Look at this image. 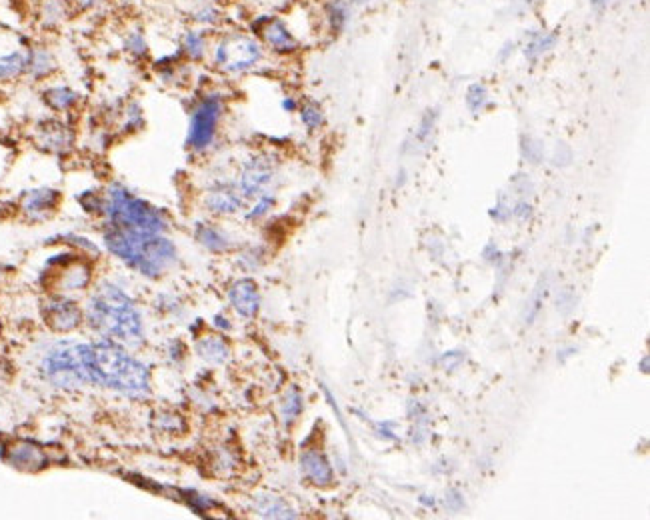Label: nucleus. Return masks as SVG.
<instances>
[{
    "label": "nucleus",
    "mask_w": 650,
    "mask_h": 520,
    "mask_svg": "<svg viewBox=\"0 0 650 520\" xmlns=\"http://www.w3.org/2000/svg\"><path fill=\"white\" fill-rule=\"evenodd\" d=\"M80 356L89 375V382L133 397H140L150 390V375L146 366L123 350L118 344L111 341L80 344Z\"/></svg>",
    "instance_id": "f257e3e1"
},
{
    "label": "nucleus",
    "mask_w": 650,
    "mask_h": 520,
    "mask_svg": "<svg viewBox=\"0 0 650 520\" xmlns=\"http://www.w3.org/2000/svg\"><path fill=\"white\" fill-rule=\"evenodd\" d=\"M106 248L121 260L135 266L145 277H160L176 262V246L162 234H145L111 226L104 233Z\"/></svg>",
    "instance_id": "f03ea898"
},
{
    "label": "nucleus",
    "mask_w": 650,
    "mask_h": 520,
    "mask_svg": "<svg viewBox=\"0 0 650 520\" xmlns=\"http://www.w3.org/2000/svg\"><path fill=\"white\" fill-rule=\"evenodd\" d=\"M89 321L94 328L123 343H142V321L135 302L114 284H104L94 292L89 302Z\"/></svg>",
    "instance_id": "7ed1b4c3"
},
{
    "label": "nucleus",
    "mask_w": 650,
    "mask_h": 520,
    "mask_svg": "<svg viewBox=\"0 0 650 520\" xmlns=\"http://www.w3.org/2000/svg\"><path fill=\"white\" fill-rule=\"evenodd\" d=\"M102 214L111 226L145 234H162L169 228L164 212L136 197L121 182H113L102 194Z\"/></svg>",
    "instance_id": "20e7f679"
},
{
    "label": "nucleus",
    "mask_w": 650,
    "mask_h": 520,
    "mask_svg": "<svg viewBox=\"0 0 650 520\" xmlns=\"http://www.w3.org/2000/svg\"><path fill=\"white\" fill-rule=\"evenodd\" d=\"M264 58V46L254 34L226 33L213 46L214 67L228 74H242L258 67Z\"/></svg>",
    "instance_id": "39448f33"
},
{
    "label": "nucleus",
    "mask_w": 650,
    "mask_h": 520,
    "mask_svg": "<svg viewBox=\"0 0 650 520\" xmlns=\"http://www.w3.org/2000/svg\"><path fill=\"white\" fill-rule=\"evenodd\" d=\"M223 111H225V102L220 99V94H206L192 109L189 134H186V146L191 150L202 153L214 143Z\"/></svg>",
    "instance_id": "423d86ee"
},
{
    "label": "nucleus",
    "mask_w": 650,
    "mask_h": 520,
    "mask_svg": "<svg viewBox=\"0 0 650 520\" xmlns=\"http://www.w3.org/2000/svg\"><path fill=\"white\" fill-rule=\"evenodd\" d=\"M45 375L55 387H77L89 382V375L82 365L80 344H60L45 358Z\"/></svg>",
    "instance_id": "0eeeda50"
},
{
    "label": "nucleus",
    "mask_w": 650,
    "mask_h": 520,
    "mask_svg": "<svg viewBox=\"0 0 650 520\" xmlns=\"http://www.w3.org/2000/svg\"><path fill=\"white\" fill-rule=\"evenodd\" d=\"M250 31L254 33V36H260L262 45L269 46L276 55H292L301 48V40L281 16L262 14L257 21H252Z\"/></svg>",
    "instance_id": "6e6552de"
},
{
    "label": "nucleus",
    "mask_w": 650,
    "mask_h": 520,
    "mask_svg": "<svg viewBox=\"0 0 650 520\" xmlns=\"http://www.w3.org/2000/svg\"><path fill=\"white\" fill-rule=\"evenodd\" d=\"M274 177H276V168H274V160H270V156H250L248 160L242 162L236 187L245 199H257L262 192H269V187L272 184Z\"/></svg>",
    "instance_id": "1a4fd4ad"
},
{
    "label": "nucleus",
    "mask_w": 650,
    "mask_h": 520,
    "mask_svg": "<svg viewBox=\"0 0 650 520\" xmlns=\"http://www.w3.org/2000/svg\"><path fill=\"white\" fill-rule=\"evenodd\" d=\"M204 206L213 214L218 216H228V214H235L242 206H245V197L240 194V190L230 182H218L216 187L206 192V199H204Z\"/></svg>",
    "instance_id": "9d476101"
},
{
    "label": "nucleus",
    "mask_w": 650,
    "mask_h": 520,
    "mask_svg": "<svg viewBox=\"0 0 650 520\" xmlns=\"http://www.w3.org/2000/svg\"><path fill=\"white\" fill-rule=\"evenodd\" d=\"M46 322L50 328H55L58 332H68L72 328H77L82 321V314H80L79 306L74 302L65 299H55L46 304L45 309Z\"/></svg>",
    "instance_id": "9b49d317"
},
{
    "label": "nucleus",
    "mask_w": 650,
    "mask_h": 520,
    "mask_svg": "<svg viewBox=\"0 0 650 520\" xmlns=\"http://www.w3.org/2000/svg\"><path fill=\"white\" fill-rule=\"evenodd\" d=\"M228 299L232 302L235 310L245 316V319H252L257 316L258 306H260V297H258V287L254 280L250 278H240L230 287Z\"/></svg>",
    "instance_id": "f8f14e48"
},
{
    "label": "nucleus",
    "mask_w": 650,
    "mask_h": 520,
    "mask_svg": "<svg viewBox=\"0 0 650 520\" xmlns=\"http://www.w3.org/2000/svg\"><path fill=\"white\" fill-rule=\"evenodd\" d=\"M58 200H60V194L55 189L28 190L23 197V212L33 221H40V218H46L50 212H55Z\"/></svg>",
    "instance_id": "ddd939ff"
},
{
    "label": "nucleus",
    "mask_w": 650,
    "mask_h": 520,
    "mask_svg": "<svg viewBox=\"0 0 650 520\" xmlns=\"http://www.w3.org/2000/svg\"><path fill=\"white\" fill-rule=\"evenodd\" d=\"M36 140H38V144H40L45 150H50V153H65V150L70 148V144H72V133L68 131L67 124H62V122L57 121H48L43 122V124L38 126Z\"/></svg>",
    "instance_id": "4468645a"
},
{
    "label": "nucleus",
    "mask_w": 650,
    "mask_h": 520,
    "mask_svg": "<svg viewBox=\"0 0 650 520\" xmlns=\"http://www.w3.org/2000/svg\"><path fill=\"white\" fill-rule=\"evenodd\" d=\"M301 468L303 475L316 485V487H328L335 480V472L332 466L326 460V456L318 450H306L301 456Z\"/></svg>",
    "instance_id": "2eb2a0df"
},
{
    "label": "nucleus",
    "mask_w": 650,
    "mask_h": 520,
    "mask_svg": "<svg viewBox=\"0 0 650 520\" xmlns=\"http://www.w3.org/2000/svg\"><path fill=\"white\" fill-rule=\"evenodd\" d=\"M57 68L55 55L46 46H30L26 50V74L34 80L50 77Z\"/></svg>",
    "instance_id": "dca6fc26"
},
{
    "label": "nucleus",
    "mask_w": 650,
    "mask_h": 520,
    "mask_svg": "<svg viewBox=\"0 0 650 520\" xmlns=\"http://www.w3.org/2000/svg\"><path fill=\"white\" fill-rule=\"evenodd\" d=\"M179 50L184 58H189L192 62L202 60L206 52H208V36L204 28H186L180 34V46Z\"/></svg>",
    "instance_id": "f3484780"
},
{
    "label": "nucleus",
    "mask_w": 650,
    "mask_h": 520,
    "mask_svg": "<svg viewBox=\"0 0 650 520\" xmlns=\"http://www.w3.org/2000/svg\"><path fill=\"white\" fill-rule=\"evenodd\" d=\"M74 11L68 0H40L38 4V23L45 28H58Z\"/></svg>",
    "instance_id": "a211bd4d"
},
{
    "label": "nucleus",
    "mask_w": 650,
    "mask_h": 520,
    "mask_svg": "<svg viewBox=\"0 0 650 520\" xmlns=\"http://www.w3.org/2000/svg\"><path fill=\"white\" fill-rule=\"evenodd\" d=\"M123 50L135 60H145L150 55V45L146 38V31L140 24H130L123 34Z\"/></svg>",
    "instance_id": "6ab92c4d"
},
{
    "label": "nucleus",
    "mask_w": 650,
    "mask_h": 520,
    "mask_svg": "<svg viewBox=\"0 0 650 520\" xmlns=\"http://www.w3.org/2000/svg\"><path fill=\"white\" fill-rule=\"evenodd\" d=\"M26 74V50L14 48L0 55V82H12Z\"/></svg>",
    "instance_id": "aec40b11"
},
{
    "label": "nucleus",
    "mask_w": 650,
    "mask_h": 520,
    "mask_svg": "<svg viewBox=\"0 0 650 520\" xmlns=\"http://www.w3.org/2000/svg\"><path fill=\"white\" fill-rule=\"evenodd\" d=\"M350 6L344 4L342 0H326L323 14H325L326 26L332 34H340L347 31L348 23H350Z\"/></svg>",
    "instance_id": "412c9836"
},
{
    "label": "nucleus",
    "mask_w": 650,
    "mask_h": 520,
    "mask_svg": "<svg viewBox=\"0 0 650 520\" xmlns=\"http://www.w3.org/2000/svg\"><path fill=\"white\" fill-rule=\"evenodd\" d=\"M254 509L260 516L267 519H294L296 512L276 494H260L254 500Z\"/></svg>",
    "instance_id": "4be33fe9"
},
{
    "label": "nucleus",
    "mask_w": 650,
    "mask_h": 520,
    "mask_svg": "<svg viewBox=\"0 0 650 520\" xmlns=\"http://www.w3.org/2000/svg\"><path fill=\"white\" fill-rule=\"evenodd\" d=\"M45 102L52 111L67 112L70 109H74V104L79 102V94L70 87L58 84V87H50V89L45 90Z\"/></svg>",
    "instance_id": "5701e85b"
},
{
    "label": "nucleus",
    "mask_w": 650,
    "mask_h": 520,
    "mask_svg": "<svg viewBox=\"0 0 650 520\" xmlns=\"http://www.w3.org/2000/svg\"><path fill=\"white\" fill-rule=\"evenodd\" d=\"M556 40L559 36L554 33H534L525 46V56L530 62H537L556 46Z\"/></svg>",
    "instance_id": "b1692460"
},
{
    "label": "nucleus",
    "mask_w": 650,
    "mask_h": 520,
    "mask_svg": "<svg viewBox=\"0 0 650 520\" xmlns=\"http://www.w3.org/2000/svg\"><path fill=\"white\" fill-rule=\"evenodd\" d=\"M196 348H198V355H201L204 360L214 363V365H223L226 358H228V353H230L225 341L218 338V336H206V338H202Z\"/></svg>",
    "instance_id": "393cba45"
},
{
    "label": "nucleus",
    "mask_w": 650,
    "mask_h": 520,
    "mask_svg": "<svg viewBox=\"0 0 650 520\" xmlns=\"http://www.w3.org/2000/svg\"><path fill=\"white\" fill-rule=\"evenodd\" d=\"M196 238H198V243L202 246H206L213 253H223V250L228 248L226 234L220 228L213 226V224H198L196 226Z\"/></svg>",
    "instance_id": "a878e982"
},
{
    "label": "nucleus",
    "mask_w": 650,
    "mask_h": 520,
    "mask_svg": "<svg viewBox=\"0 0 650 520\" xmlns=\"http://www.w3.org/2000/svg\"><path fill=\"white\" fill-rule=\"evenodd\" d=\"M191 18L198 28H213L220 23V11L214 6L213 2L196 0V6L192 9Z\"/></svg>",
    "instance_id": "bb28decb"
},
{
    "label": "nucleus",
    "mask_w": 650,
    "mask_h": 520,
    "mask_svg": "<svg viewBox=\"0 0 650 520\" xmlns=\"http://www.w3.org/2000/svg\"><path fill=\"white\" fill-rule=\"evenodd\" d=\"M11 463L16 466H23V468H30V466H40L45 463V456L43 453L30 446V444H18L14 446L11 453Z\"/></svg>",
    "instance_id": "cd10ccee"
},
{
    "label": "nucleus",
    "mask_w": 650,
    "mask_h": 520,
    "mask_svg": "<svg viewBox=\"0 0 650 520\" xmlns=\"http://www.w3.org/2000/svg\"><path fill=\"white\" fill-rule=\"evenodd\" d=\"M301 412H303V397H301V392H298L296 388H291V390L284 394V400H282V421L286 422V424H291V422H294L298 419Z\"/></svg>",
    "instance_id": "c85d7f7f"
},
{
    "label": "nucleus",
    "mask_w": 650,
    "mask_h": 520,
    "mask_svg": "<svg viewBox=\"0 0 650 520\" xmlns=\"http://www.w3.org/2000/svg\"><path fill=\"white\" fill-rule=\"evenodd\" d=\"M301 114V122L304 124L306 131H318L325 124V112L316 104V102H306L298 109Z\"/></svg>",
    "instance_id": "c756f323"
},
{
    "label": "nucleus",
    "mask_w": 650,
    "mask_h": 520,
    "mask_svg": "<svg viewBox=\"0 0 650 520\" xmlns=\"http://www.w3.org/2000/svg\"><path fill=\"white\" fill-rule=\"evenodd\" d=\"M90 270L86 266H70L67 272L62 275V287L65 290H79L89 284Z\"/></svg>",
    "instance_id": "7c9ffc66"
},
{
    "label": "nucleus",
    "mask_w": 650,
    "mask_h": 520,
    "mask_svg": "<svg viewBox=\"0 0 650 520\" xmlns=\"http://www.w3.org/2000/svg\"><path fill=\"white\" fill-rule=\"evenodd\" d=\"M486 104H488V90H486V87L478 84V82L471 84L469 90H466V106L476 114V112L484 111Z\"/></svg>",
    "instance_id": "2f4dec72"
},
{
    "label": "nucleus",
    "mask_w": 650,
    "mask_h": 520,
    "mask_svg": "<svg viewBox=\"0 0 650 520\" xmlns=\"http://www.w3.org/2000/svg\"><path fill=\"white\" fill-rule=\"evenodd\" d=\"M276 204V197L272 192H262L260 197H257V202L252 204V209L247 212L248 221H258L262 216H267Z\"/></svg>",
    "instance_id": "473e14b6"
},
{
    "label": "nucleus",
    "mask_w": 650,
    "mask_h": 520,
    "mask_svg": "<svg viewBox=\"0 0 650 520\" xmlns=\"http://www.w3.org/2000/svg\"><path fill=\"white\" fill-rule=\"evenodd\" d=\"M142 124H145V121H142V109H140V104H138V102H130V104L126 106V111H124L123 128L126 133H136Z\"/></svg>",
    "instance_id": "72a5a7b5"
},
{
    "label": "nucleus",
    "mask_w": 650,
    "mask_h": 520,
    "mask_svg": "<svg viewBox=\"0 0 650 520\" xmlns=\"http://www.w3.org/2000/svg\"><path fill=\"white\" fill-rule=\"evenodd\" d=\"M70 4H72V9H77V11L82 12H89V11H96V9H101L104 4H108L111 0H68Z\"/></svg>",
    "instance_id": "f704fd0d"
},
{
    "label": "nucleus",
    "mask_w": 650,
    "mask_h": 520,
    "mask_svg": "<svg viewBox=\"0 0 650 520\" xmlns=\"http://www.w3.org/2000/svg\"><path fill=\"white\" fill-rule=\"evenodd\" d=\"M512 212H515L518 218H528L532 211H530V204H528V202H518L516 209H512Z\"/></svg>",
    "instance_id": "c9c22d12"
},
{
    "label": "nucleus",
    "mask_w": 650,
    "mask_h": 520,
    "mask_svg": "<svg viewBox=\"0 0 650 520\" xmlns=\"http://www.w3.org/2000/svg\"><path fill=\"white\" fill-rule=\"evenodd\" d=\"M282 109H284L286 112H294L296 109H298V102L292 99V96H288V99L282 100Z\"/></svg>",
    "instance_id": "e433bc0d"
},
{
    "label": "nucleus",
    "mask_w": 650,
    "mask_h": 520,
    "mask_svg": "<svg viewBox=\"0 0 650 520\" xmlns=\"http://www.w3.org/2000/svg\"><path fill=\"white\" fill-rule=\"evenodd\" d=\"M515 43H508V45L505 46V50H503V52H500V58H503V60H505L506 56L510 55V52H515Z\"/></svg>",
    "instance_id": "4c0bfd02"
},
{
    "label": "nucleus",
    "mask_w": 650,
    "mask_h": 520,
    "mask_svg": "<svg viewBox=\"0 0 650 520\" xmlns=\"http://www.w3.org/2000/svg\"><path fill=\"white\" fill-rule=\"evenodd\" d=\"M610 0H590V4H593L596 11H600V9H605L606 4H608Z\"/></svg>",
    "instance_id": "58836bf2"
},
{
    "label": "nucleus",
    "mask_w": 650,
    "mask_h": 520,
    "mask_svg": "<svg viewBox=\"0 0 650 520\" xmlns=\"http://www.w3.org/2000/svg\"><path fill=\"white\" fill-rule=\"evenodd\" d=\"M342 2L348 4V6L352 9V6H362V4H366V2H370V0H342Z\"/></svg>",
    "instance_id": "ea45409f"
},
{
    "label": "nucleus",
    "mask_w": 650,
    "mask_h": 520,
    "mask_svg": "<svg viewBox=\"0 0 650 520\" xmlns=\"http://www.w3.org/2000/svg\"><path fill=\"white\" fill-rule=\"evenodd\" d=\"M0 331H2V326H0Z\"/></svg>",
    "instance_id": "a19ab883"
}]
</instances>
